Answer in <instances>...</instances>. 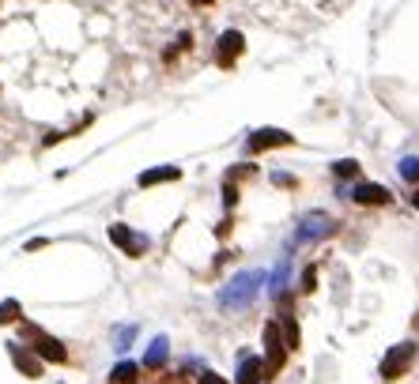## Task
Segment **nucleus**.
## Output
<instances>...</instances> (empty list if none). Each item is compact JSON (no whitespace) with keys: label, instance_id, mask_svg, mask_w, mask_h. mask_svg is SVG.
<instances>
[{"label":"nucleus","instance_id":"15","mask_svg":"<svg viewBox=\"0 0 419 384\" xmlns=\"http://www.w3.org/2000/svg\"><path fill=\"white\" fill-rule=\"evenodd\" d=\"M8 316H15V305H0V321H8Z\"/></svg>","mask_w":419,"mask_h":384},{"label":"nucleus","instance_id":"16","mask_svg":"<svg viewBox=\"0 0 419 384\" xmlns=\"http://www.w3.org/2000/svg\"><path fill=\"white\" fill-rule=\"evenodd\" d=\"M412 203H416V208H419V192H416V196H412Z\"/></svg>","mask_w":419,"mask_h":384},{"label":"nucleus","instance_id":"2","mask_svg":"<svg viewBox=\"0 0 419 384\" xmlns=\"http://www.w3.org/2000/svg\"><path fill=\"white\" fill-rule=\"evenodd\" d=\"M348 4L351 0H246V15H257L260 23L279 31L306 34L337 20Z\"/></svg>","mask_w":419,"mask_h":384},{"label":"nucleus","instance_id":"10","mask_svg":"<svg viewBox=\"0 0 419 384\" xmlns=\"http://www.w3.org/2000/svg\"><path fill=\"white\" fill-rule=\"evenodd\" d=\"M166 354H170V346H166V339H155V346L147 351V365H159V362H166Z\"/></svg>","mask_w":419,"mask_h":384},{"label":"nucleus","instance_id":"8","mask_svg":"<svg viewBox=\"0 0 419 384\" xmlns=\"http://www.w3.org/2000/svg\"><path fill=\"white\" fill-rule=\"evenodd\" d=\"M291 136H284V132H260L249 139V151H265V147H276V144H287Z\"/></svg>","mask_w":419,"mask_h":384},{"label":"nucleus","instance_id":"5","mask_svg":"<svg viewBox=\"0 0 419 384\" xmlns=\"http://www.w3.org/2000/svg\"><path fill=\"white\" fill-rule=\"evenodd\" d=\"M265 365H260L257 358H249V354H242V362H238V384H260L265 381Z\"/></svg>","mask_w":419,"mask_h":384},{"label":"nucleus","instance_id":"3","mask_svg":"<svg viewBox=\"0 0 419 384\" xmlns=\"http://www.w3.org/2000/svg\"><path fill=\"white\" fill-rule=\"evenodd\" d=\"M416 358V343H400V346H393V351L385 354V362H381V377H400V373L408 369V362Z\"/></svg>","mask_w":419,"mask_h":384},{"label":"nucleus","instance_id":"9","mask_svg":"<svg viewBox=\"0 0 419 384\" xmlns=\"http://www.w3.org/2000/svg\"><path fill=\"white\" fill-rule=\"evenodd\" d=\"M178 177V170H147L144 177H140V185H155V181H174Z\"/></svg>","mask_w":419,"mask_h":384},{"label":"nucleus","instance_id":"7","mask_svg":"<svg viewBox=\"0 0 419 384\" xmlns=\"http://www.w3.org/2000/svg\"><path fill=\"white\" fill-rule=\"evenodd\" d=\"M355 200L359 203H389V192L381 185H359L355 189Z\"/></svg>","mask_w":419,"mask_h":384},{"label":"nucleus","instance_id":"13","mask_svg":"<svg viewBox=\"0 0 419 384\" xmlns=\"http://www.w3.org/2000/svg\"><path fill=\"white\" fill-rule=\"evenodd\" d=\"M404 177H412V181L419 177V158H408V162H404Z\"/></svg>","mask_w":419,"mask_h":384},{"label":"nucleus","instance_id":"4","mask_svg":"<svg viewBox=\"0 0 419 384\" xmlns=\"http://www.w3.org/2000/svg\"><path fill=\"white\" fill-rule=\"evenodd\" d=\"M265 343H268V362H265V377H276L279 373V365H284V351H279V328L276 324H268L265 328Z\"/></svg>","mask_w":419,"mask_h":384},{"label":"nucleus","instance_id":"11","mask_svg":"<svg viewBox=\"0 0 419 384\" xmlns=\"http://www.w3.org/2000/svg\"><path fill=\"white\" fill-rule=\"evenodd\" d=\"M114 381H117V384H133V381H136V365H133V362H121L117 369H114Z\"/></svg>","mask_w":419,"mask_h":384},{"label":"nucleus","instance_id":"1","mask_svg":"<svg viewBox=\"0 0 419 384\" xmlns=\"http://www.w3.org/2000/svg\"><path fill=\"white\" fill-rule=\"evenodd\" d=\"M117 38L133 57H152L163 72H185L219 45V23L246 12V0H106Z\"/></svg>","mask_w":419,"mask_h":384},{"label":"nucleus","instance_id":"12","mask_svg":"<svg viewBox=\"0 0 419 384\" xmlns=\"http://www.w3.org/2000/svg\"><path fill=\"white\" fill-rule=\"evenodd\" d=\"M12 354H15V362H20V369L27 373V377H38V365L27 358V354H20V351H12Z\"/></svg>","mask_w":419,"mask_h":384},{"label":"nucleus","instance_id":"6","mask_svg":"<svg viewBox=\"0 0 419 384\" xmlns=\"http://www.w3.org/2000/svg\"><path fill=\"white\" fill-rule=\"evenodd\" d=\"M34 351H38L42 358H50V362H64V358H68V351H64V346H61L57 339H50V335H38Z\"/></svg>","mask_w":419,"mask_h":384},{"label":"nucleus","instance_id":"14","mask_svg":"<svg viewBox=\"0 0 419 384\" xmlns=\"http://www.w3.org/2000/svg\"><path fill=\"white\" fill-rule=\"evenodd\" d=\"M200 384H227V381H223L219 373H204V377H200Z\"/></svg>","mask_w":419,"mask_h":384}]
</instances>
